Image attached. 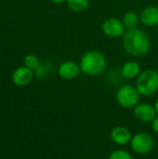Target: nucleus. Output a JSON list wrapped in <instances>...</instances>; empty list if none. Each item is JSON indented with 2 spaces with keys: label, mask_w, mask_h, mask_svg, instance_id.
Segmentation results:
<instances>
[{
  "label": "nucleus",
  "mask_w": 158,
  "mask_h": 159,
  "mask_svg": "<svg viewBox=\"0 0 158 159\" xmlns=\"http://www.w3.org/2000/svg\"><path fill=\"white\" fill-rule=\"evenodd\" d=\"M122 45L124 50L132 57H142L146 55L151 48V39L149 34L140 29L127 30L122 37Z\"/></svg>",
  "instance_id": "f257e3e1"
},
{
  "label": "nucleus",
  "mask_w": 158,
  "mask_h": 159,
  "mask_svg": "<svg viewBox=\"0 0 158 159\" xmlns=\"http://www.w3.org/2000/svg\"><path fill=\"white\" fill-rule=\"evenodd\" d=\"M81 72L88 76H97L102 75L107 67L105 55L97 49L86 51L79 61Z\"/></svg>",
  "instance_id": "f03ea898"
},
{
  "label": "nucleus",
  "mask_w": 158,
  "mask_h": 159,
  "mask_svg": "<svg viewBox=\"0 0 158 159\" xmlns=\"http://www.w3.org/2000/svg\"><path fill=\"white\" fill-rule=\"evenodd\" d=\"M136 89L141 96L149 97L158 90V71L146 69L142 71L136 80Z\"/></svg>",
  "instance_id": "7ed1b4c3"
},
{
  "label": "nucleus",
  "mask_w": 158,
  "mask_h": 159,
  "mask_svg": "<svg viewBox=\"0 0 158 159\" xmlns=\"http://www.w3.org/2000/svg\"><path fill=\"white\" fill-rule=\"evenodd\" d=\"M140 97L141 94L136 87L129 84L121 86L115 94L116 102L125 109L134 108L140 102Z\"/></svg>",
  "instance_id": "20e7f679"
},
{
  "label": "nucleus",
  "mask_w": 158,
  "mask_h": 159,
  "mask_svg": "<svg viewBox=\"0 0 158 159\" xmlns=\"http://www.w3.org/2000/svg\"><path fill=\"white\" fill-rule=\"evenodd\" d=\"M129 143L130 148L134 153L138 155H146L153 150L155 140L146 132H138L132 136Z\"/></svg>",
  "instance_id": "39448f33"
},
{
  "label": "nucleus",
  "mask_w": 158,
  "mask_h": 159,
  "mask_svg": "<svg viewBox=\"0 0 158 159\" xmlns=\"http://www.w3.org/2000/svg\"><path fill=\"white\" fill-rule=\"evenodd\" d=\"M102 31L108 37L119 38L123 37L127 32V28L125 27L122 20L117 18H108L103 20L102 24Z\"/></svg>",
  "instance_id": "423d86ee"
},
{
  "label": "nucleus",
  "mask_w": 158,
  "mask_h": 159,
  "mask_svg": "<svg viewBox=\"0 0 158 159\" xmlns=\"http://www.w3.org/2000/svg\"><path fill=\"white\" fill-rule=\"evenodd\" d=\"M133 112L135 116L142 122L150 123L157 116L154 105L147 102H139L134 108Z\"/></svg>",
  "instance_id": "0eeeda50"
},
{
  "label": "nucleus",
  "mask_w": 158,
  "mask_h": 159,
  "mask_svg": "<svg viewBox=\"0 0 158 159\" xmlns=\"http://www.w3.org/2000/svg\"><path fill=\"white\" fill-rule=\"evenodd\" d=\"M81 69L79 63L74 61H65L61 62L58 68V75L64 80H72L78 76Z\"/></svg>",
  "instance_id": "6e6552de"
},
{
  "label": "nucleus",
  "mask_w": 158,
  "mask_h": 159,
  "mask_svg": "<svg viewBox=\"0 0 158 159\" xmlns=\"http://www.w3.org/2000/svg\"><path fill=\"white\" fill-rule=\"evenodd\" d=\"M34 71L26 66L18 67L12 74V82L19 87H25L29 85L34 78Z\"/></svg>",
  "instance_id": "1a4fd4ad"
},
{
  "label": "nucleus",
  "mask_w": 158,
  "mask_h": 159,
  "mask_svg": "<svg viewBox=\"0 0 158 159\" xmlns=\"http://www.w3.org/2000/svg\"><path fill=\"white\" fill-rule=\"evenodd\" d=\"M141 22L146 27H156L158 25V7L147 6L140 12Z\"/></svg>",
  "instance_id": "9d476101"
},
{
  "label": "nucleus",
  "mask_w": 158,
  "mask_h": 159,
  "mask_svg": "<svg viewBox=\"0 0 158 159\" xmlns=\"http://www.w3.org/2000/svg\"><path fill=\"white\" fill-rule=\"evenodd\" d=\"M110 138L113 143L117 145H126L130 143L132 135L129 129L122 126H117L111 130Z\"/></svg>",
  "instance_id": "9b49d317"
},
{
  "label": "nucleus",
  "mask_w": 158,
  "mask_h": 159,
  "mask_svg": "<svg viewBox=\"0 0 158 159\" xmlns=\"http://www.w3.org/2000/svg\"><path fill=\"white\" fill-rule=\"evenodd\" d=\"M121 75L126 79H135L142 73L141 65L136 61H128L121 67Z\"/></svg>",
  "instance_id": "f8f14e48"
},
{
  "label": "nucleus",
  "mask_w": 158,
  "mask_h": 159,
  "mask_svg": "<svg viewBox=\"0 0 158 159\" xmlns=\"http://www.w3.org/2000/svg\"><path fill=\"white\" fill-rule=\"evenodd\" d=\"M122 21L127 28V30L130 29H135L138 28L141 20H140V15L136 13L135 11H127L122 18Z\"/></svg>",
  "instance_id": "ddd939ff"
},
{
  "label": "nucleus",
  "mask_w": 158,
  "mask_h": 159,
  "mask_svg": "<svg viewBox=\"0 0 158 159\" xmlns=\"http://www.w3.org/2000/svg\"><path fill=\"white\" fill-rule=\"evenodd\" d=\"M66 4L72 11L81 13L88 8L89 0H66Z\"/></svg>",
  "instance_id": "4468645a"
},
{
  "label": "nucleus",
  "mask_w": 158,
  "mask_h": 159,
  "mask_svg": "<svg viewBox=\"0 0 158 159\" xmlns=\"http://www.w3.org/2000/svg\"><path fill=\"white\" fill-rule=\"evenodd\" d=\"M51 65L47 62H41L40 65L38 66L37 69L34 70V75L37 78H41L44 79L46 77H47L48 75H50L51 74Z\"/></svg>",
  "instance_id": "2eb2a0df"
},
{
  "label": "nucleus",
  "mask_w": 158,
  "mask_h": 159,
  "mask_svg": "<svg viewBox=\"0 0 158 159\" xmlns=\"http://www.w3.org/2000/svg\"><path fill=\"white\" fill-rule=\"evenodd\" d=\"M23 63L24 66H26L27 68L34 71L35 69L38 68V66L40 65V61L38 59V57H36L34 54H28L24 57L23 59Z\"/></svg>",
  "instance_id": "dca6fc26"
},
{
  "label": "nucleus",
  "mask_w": 158,
  "mask_h": 159,
  "mask_svg": "<svg viewBox=\"0 0 158 159\" xmlns=\"http://www.w3.org/2000/svg\"><path fill=\"white\" fill-rule=\"evenodd\" d=\"M108 159H134L132 156L126 150L123 149H117L113 151L110 155Z\"/></svg>",
  "instance_id": "f3484780"
},
{
  "label": "nucleus",
  "mask_w": 158,
  "mask_h": 159,
  "mask_svg": "<svg viewBox=\"0 0 158 159\" xmlns=\"http://www.w3.org/2000/svg\"><path fill=\"white\" fill-rule=\"evenodd\" d=\"M151 124H152V129L156 133H158V115L155 117V119L151 122Z\"/></svg>",
  "instance_id": "a211bd4d"
},
{
  "label": "nucleus",
  "mask_w": 158,
  "mask_h": 159,
  "mask_svg": "<svg viewBox=\"0 0 158 159\" xmlns=\"http://www.w3.org/2000/svg\"><path fill=\"white\" fill-rule=\"evenodd\" d=\"M49 1L54 3V4H61L63 2H66V0H49Z\"/></svg>",
  "instance_id": "6ab92c4d"
},
{
  "label": "nucleus",
  "mask_w": 158,
  "mask_h": 159,
  "mask_svg": "<svg viewBox=\"0 0 158 159\" xmlns=\"http://www.w3.org/2000/svg\"><path fill=\"white\" fill-rule=\"evenodd\" d=\"M154 106H155V108H156V113H157V115H158V98L156 99V100Z\"/></svg>",
  "instance_id": "aec40b11"
}]
</instances>
